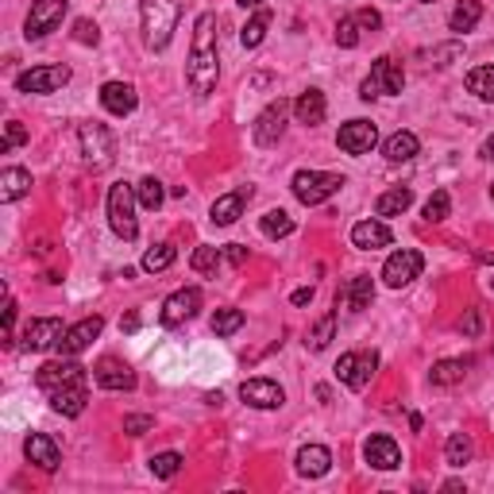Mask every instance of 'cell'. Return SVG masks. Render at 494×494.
<instances>
[{
  "mask_svg": "<svg viewBox=\"0 0 494 494\" xmlns=\"http://www.w3.org/2000/svg\"><path fill=\"white\" fill-rule=\"evenodd\" d=\"M20 144H28V128H23L20 120H8V132H4V139H0V155H8V151L20 147Z\"/></svg>",
  "mask_w": 494,
  "mask_h": 494,
  "instance_id": "cell-45",
  "label": "cell"
},
{
  "mask_svg": "<svg viewBox=\"0 0 494 494\" xmlns=\"http://www.w3.org/2000/svg\"><path fill=\"white\" fill-rule=\"evenodd\" d=\"M243 328V313L240 309H217L213 317V333L217 336H232V333H240Z\"/></svg>",
  "mask_w": 494,
  "mask_h": 494,
  "instance_id": "cell-42",
  "label": "cell"
},
{
  "mask_svg": "<svg viewBox=\"0 0 494 494\" xmlns=\"http://www.w3.org/2000/svg\"><path fill=\"white\" fill-rule=\"evenodd\" d=\"M101 104L112 116H132L136 104H139L136 86H128V81H104V86H101Z\"/></svg>",
  "mask_w": 494,
  "mask_h": 494,
  "instance_id": "cell-20",
  "label": "cell"
},
{
  "mask_svg": "<svg viewBox=\"0 0 494 494\" xmlns=\"http://www.w3.org/2000/svg\"><path fill=\"white\" fill-rule=\"evenodd\" d=\"M197 309H202V290H197V286H185V290L170 293V298L162 301L159 321L167 325V328H178V325H185V321H193Z\"/></svg>",
  "mask_w": 494,
  "mask_h": 494,
  "instance_id": "cell-10",
  "label": "cell"
},
{
  "mask_svg": "<svg viewBox=\"0 0 494 494\" xmlns=\"http://www.w3.org/2000/svg\"><path fill=\"white\" fill-rule=\"evenodd\" d=\"M293 109L290 101H270L263 112H259V120H255V144L259 147H275L278 139H282V132H286V112Z\"/></svg>",
  "mask_w": 494,
  "mask_h": 494,
  "instance_id": "cell-11",
  "label": "cell"
},
{
  "mask_svg": "<svg viewBox=\"0 0 494 494\" xmlns=\"http://www.w3.org/2000/svg\"><path fill=\"white\" fill-rule=\"evenodd\" d=\"M81 155H86V162L93 170H104V167H112V159H116V139L112 132L104 124H81Z\"/></svg>",
  "mask_w": 494,
  "mask_h": 494,
  "instance_id": "cell-6",
  "label": "cell"
},
{
  "mask_svg": "<svg viewBox=\"0 0 494 494\" xmlns=\"http://www.w3.org/2000/svg\"><path fill=\"white\" fill-rule=\"evenodd\" d=\"M460 328H464L467 336H479V328H483V317H479V309H472V313H467V321H464Z\"/></svg>",
  "mask_w": 494,
  "mask_h": 494,
  "instance_id": "cell-50",
  "label": "cell"
},
{
  "mask_svg": "<svg viewBox=\"0 0 494 494\" xmlns=\"http://www.w3.org/2000/svg\"><path fill=\"white\" fill-rule=\"evenodd\" d=\"M93 379H97L101 391H132L136 371L128 367V363H120V359H101L97 367H93Z\"/></svg>",
  "mask_w": 494,
  "mask_h": 494,
  "instance_id": "cell-19",
  "label": "cell"
},
{
  "mask_svg": "<svg viewBox=\"0 0 494 494\" xmlns=\"http://www.w3.org/2000/svg\"><path fill=\"white\" fill-rule=\"evenodd\" d=\"M409 205H414V190H409V185H394V190H386L379 197L375 213H379V217H402Z\"/></svg>",
  "mask_w": 494,
  "mask_h": 494,
  "instance_id": "cell-29",
  "label": "cell"
},
{
  "mask_svg": "<svg viewBox=\"0 0 494 494\" xmlns=\"http://www.w3.org/2000/svg\"><path fill=\"white\" fill-rule=\"evenodd\" d=\"M28 190H31V174L23 167H8L0 174V202H20Z\"/></svg>",
  "mask_w": 494,
  "mask_h": 494,
  "instance_id": "cell-28",
  "label": "cell"
},
{
  "mask_svg": "<svg viewBox=\"0 0 494 494\" xmlns=\"http://www.w3.org/2000/svg\"><path fill=\"white\" fill-rule=\"evenodd\" d=\"M23 452H28V460L35 467H43V472H54V467L62 464V452H58V444L46 437V432H31V437L23 440Z\"/></svg>",
  "mask_w": 494,
  "mask_h": 494,
  "instance_id": "cell-22",
  "label": "cell"
},
{
  "mask_svg": "<svg viewBox=\"0 0 494 494\" xmlns=\"http://www.w3.org/2000/svg\"><path fill=\"white\" fill-rule=\"evenodd\" d=\"M62 340V321L58 317H39L23 328V348L28 351H46V348H58Z\"/></svg>",
  "mask_w": 494,
  "mask_h": 494,
  "instance_id": "cell-17",
  "label": "cell"
},
{
  "mask_svg": "<svg viewBox=\"0 0 494 494\" xmlns=\"http://www.w3.org/2000/svg\"><path fill=\"white\" fill-rule=\"evenodd\" d=\"M101 328H104L101 317H86V321H78L74 328H66V333H62V340H58V351H62V356H81V351H86L93 340L101 336Z\"/></svg>",
  "mask_w": 494,
  "mask_h": 494,
  "instance_id": "cell-16",
  "label": "cell"
},
{
  "mask_svg": "<svg viewBox=\"0 0 494 494\" xmlns=\"http://www.w3.org/2000/svg\"><path fill=\"white\" fill-rule=\"evenodd\" d=\"M336 43L340 46H356L359 43V20L356 16H344L336 23Z\"/></svg>",
  "mask_w": 494,
  "mask_h": 494,
  "instance_id": "cell-44",
  "label": "cell"
},
{
  "mask_svg": "<svg viewBox=\"0 0 494 494\" xmlns=\"http://www.w3.org/2000/svg\"><path fill=\"white\" fill-rule=\"evenodd\" d=\"M35 383L43 386L46 394L58 391V386H70V383H86V367L74 359V356H66V359H51V363H43L39 375H35Z\"/></svg>",
  "mask_w": 494,
  "mask_h": 494,
  "instance_id": "cell-12",
  "label": "cell"
},
{
  "mask_svg": "<svg viewBox=\"0 0 494 494\" xmlns=\"http://www.w3.org/2000/svg\"><path fill=\"white\" fill-rule=\"evenodd\" d=\"M449 213H452V197L444 193V190H437V193H432L429 202H425V220H429V225H440V220L449 217Z\"/></svg>",
  "mask_w": 494,
  "mask_h": 494,
  "instance_id": "cell-43",
  "label": "cell"
},
{
  "mask_svg": "<svg viewBox=\"0 0 494 494\" xmlns=\"http://www.w3.org/2000/svg\"><path fill=\"white\" fill-rule=\"evenodd\" d=\"M240 398H243L247 406H255V409H278L282 402H286L282 386L270 383V379H247V383L240 386Z\"/></svg>",
  "mask_w": 494,
  "mask_h": 494,
  "instance_id": "cell-18",
  "label": "cell"
},
{
  "mask_svg": "<svg viewBox=\"0 0 494 494\" xmlns=\"http://www.w3.org/2000/svg\"><path fill=\"white\" fill-rule=\"evenodd\" d=\"M155 425L147 414H132V417H124V432H132V437H144V432Z\"/></svg>",
  "mask_w": 494,
  "mask_h": 494,
  "instance_id": "cell-47",
  "label": "cell"
},
{
  "mask_svg": "<svg viewBox=\"0 0 494 494\" xmlns=\"http://www.w3.org/2000/svg\"><path fill=\"white\" fill-rule=\"evenodd\" d=\"M220 62H217V16L202 12L193 23V46H190V66H185V81L197 97H209L217 89Z\"/></svg>",
  "mask_w": 494,
  "mask_h": 494,
  "instance_id": "cell-1",
  "label": "cell"
},
{
  "mask_svg": "<svg viewBox=\"0 0 494 494\" xmlns=\"http://www.w3.org/2000/svg\"><path fill=\"white\" fill-rule=\"evenodd\" d=\"M240 8H263V0H236Z\"/></svg>",
  "mask_w": 494,
  "mask_h": 494,
  "instance_id": "cell-55",
  "label": "cell"
},
{
  "mask_svg": "<svg viewBox=\"0 0 494 494\" xmlns=\"http://www.w3.org/2000/svg\"><path fill=\"white\" fill-rule=\"evenodd\" d=\"M62 20H66V0H35L28 12V23H23V35H28V39H43V35H51Z\"/></svg>",
  "mask_w": 494,
  "mask_h": 494,
  "instance_id": "cell-9",
  "label": "cell"
},
{
  "mask_svg": "<svg viewBox=\"0 0 494 494\" xmlns=\"http://www.w3.org/2000/svg\"><path fill=\"white\" fill-rule=\"evenodd\" d=\"M483 159H490V162H494V136H490L487 144H483Z\"/></svg>",
  "mask_w": 494,
  "mask_h": 494,
  "instance_id": "cell-54",
  "label": "cell"
},
{
  "mask_svg": "<svg viewBox=\"0 0 494 494\" xmlns=\"http://www.w3.org/2000/svg\"><path fill=\"white\" fill-rule=\"evenodd\" d=\"M139 16H144V43L151 51H167L170 35L178 28V4L174 0H144Z\"/></svg>",
  "mask_w": 494,
  "mask_h": 494,
  "instance_id": "cell-2",
  "label": "cell"
},
{
  "mask_svg": "<svg viewBox=\"0 0 494 494\" xmlns=\"http://www.w3.org/2000/svg\"><path fill=\"white\" fill-rule=\"evenodd\" d=\"M220 259H225V251H220V247H197L193 259H190V267L197 270V275H217Z\"/></svg>",
  "mask_w": 494,
  "mask_h": 494,
  "instance_id": "cell-40",
  "label": "cell"
},
{
  "mask_svg": "<svg viewBox=\"0 0 494 494\" xmlns=\"http://www.w3.org/2000/svg\"><path fill=\"white\" fill-rule=\"evenodd\" d=\"M490 290H494V278H490Z\"/></svg>",
  "mask_w": 494,
  "mask_h": 494,
  "instance_id": "cell-58",
  "label": "cell"
},
{
  "mask_svg": "<svg viewBox=\"0 0 494 494\" xmlns=\"http://www.w3.org/2000/svg\"><path fill=\"white\" fill-rule=\"evenodd\" d=\"M391 228L383 225V220H359L356 228H351V243L359 247V251H375V247H391Z\"/></svg>",
  "mask_w": 494,
  "mask_h": 494,
  "instance_id": "cell-25",
  "label": "cell"
},
{
  "mask_svg": "<svg viewBox=\"0 0 494 494\" xmlns=\"http://www.w3.org/2000/svg\"><path fill=\"white\" fill-rule=\"evenodd\" d=\"M383 151H386V159H391V162H409L421 151V144H417L414 132H394L391 139H386Z\"/></svg>",
  "mask_w": 494,
  "mask_h": 494,
  "instance_id": "cell-31",
  "label": "cell"
},
{
  "mask_svg": "<svg viewBox=\"0 0 494 494\" xmlns=\"http://www.w3.org/2000/svg\"><path fill=\"white\" fill-rule=\"evenodd\" d=\"M371 298H375V282H371V275H356V278H348L344 290H340L336 305H348L351 313H363V309L371 305Z\"/></svg>",
  "mask_w": 494,
  "mask_h": 494,
  "instance_id": "cell-24",
  "label": "cell"
},
{
  "mask_svg": "<svg viewBox=\"0 0 494 494\" xmlns=\"http://www.w3.org/2000/svg\"><path fill=\"white\" fill-rule=\"evenodd\" d=\"M490 202H494V185H490Z\"/></svg>",
  "mask_w": 494,
  "mask_h": 494,
  "instance_id": "cell-56",
  "label": "cell"
},
{
  "mask_svg": "<svg viewBox=\"0 0 494 494\" xmlns=\"http://www.w3.org/2000/svg\"><path fill=\"white\" fill-rule=\"evenodd\" d=\"M333 333H336V313H325L321 321H317V328L309 333V340H305V348H313V351H325L328 344H333Z\"/></svg>",
  "mask_w": 494,
  "mask_h": 494,
  "instance_id": "cell-38",
  "label": "cell"
},
{
  "mask_svg": "<svg viewBox=\"0 0 494 494\" xmlns=\"http://www.w3.org/2000/svg\"><path fill=\"white\" fill-rule=\"evenodd\" d=\"M174 259H178V251H174V243H155L151 251L144 255V270H151V275H159V270L174 267Z\"/></svg>",
  "mask_w": 494,
  "mask_h": 494,
  "instance_id": "cell-37",
  "label": "cell"
},
{
  "mask_svg": "<svg viewBox=\"0 0 494 494\" xmlns=\"http://www.w3.org/2000/svg\"><path fill=\"white\" fill-rule=\"evenodd\" d=\"M120 328H124V333H136V328H139V313H128Z\"/></svg>",
  "mask_w": 494,
  "mask_h": 494,
  "instance_id": "cell-53",
  "label": "cell"
},
{
  "mask_svg": "<svg viewBox=\"0 0 494 494\" xmlns=\"http://www.w3.org/2000/svg\"><path fill=\"white\" fill-rule=\"evenodd\" d=\"M136 185L128 182H116L109 190V225L120 240H136L139 236V225H136Z\"/></svg>",
  "mask_w": 494,
  "mask_h": 494,
  "instance_id": "cell-3",
  "label": "cell"
},
{
  "mask_svg": "<svg viewBox=\"0 0 494 494\" xmlns=\"http://www.w3.org/2000/svg\"><path fill=\"white\" fill-rule=\"evenodd\" d=\"M402 86H406L402 66H398L394 58L383 54V58H375L367 81L359 86V97H363V101H375V97H386V93H402Z\"/></svg>",
  "mask_w": 494,
  "mask_h": 494,
  "instance_id": "cell-5",
  "label": "cell"
},
{
  "mask_svg": "<svg viewBox=\"0 0 494 494\" xmlns=\"http://www.w3.org/2000/svg\"><path fill=\"white\" fill-rule=\"evenodd\" d=\"M479 20H483V4H479V0H460V4H456V12L449 16V28L456 35H464V31H472Z\"/></svg>",
  "mask_w": 494,
  "mask_h": 494,
  "instance_id": "cell-30",
  "label": "cell"
},
{
  "mask_svg": "<svg viewBox=\"0 0 494 494\" xmlns=\"http://www.w3.org/2000/svg\"><path fill=\"white\" fill-rule=\"evenodd\" d=\"M136 197H139V205L155 213V209H159L162 202H167V190H162V182H159V178H144V182L136 185Z\"/></svg>",
  "mask_w": 494,
  "mask_h": 494,
  "instance_id": "cell-39",
  "label": "cell"
},
{
  "mask_svg": "<svg viewBox=\"0 0 494 494\" xmlns=\"http://www.w3.org/2000/svg\"><path fill=\"white\" fill-rule=\"evenodd\" d=\"M325 93L321 89H305L298 101H293V116H298V124L305 128H313V124H321L325 120Z\"/></svg>",
  "mask_w": 494,
  "mask_h": 494,
  "instance_id": "cell-27",
  "label": "cell"
},
{
  "mask_svg": "<svg viewBox=\"0 0 494 494\" xmlns=\"http://www.w3.org/2000/svg\"><path fill=\"white\" fill-rule=\"evenodd\" d=\"M328 467H333V452H328L325 444H305L298 452V475L321 479V475H328Z\"/></svg>",
  "mask_w": 494,
  "mask_h": 494,
  "instance_id": "cell-26",
  "label": "cell"
},
{
  "mask_svg": "<svg viewBox=\"0 0 494 494\" xmlns=\"http://www.w3.org/2000/svg\"><path fill=\"white\" fill-rule=\"evenodd\" d=\"M293 305H309L313 301V286H301V290H293V298H290Z\"/></svg>",
  "mask_w": 494,
  "mask_h": 494,
  "instance_id": "cell-52",
  "label": "cell"
},
{
  "mask_svg": "<svg viewBox=\"0 0 494 494\" xmlns=\"http://www.w3.org/2000/svg\"><path fill=\"white\" fill-rule=\"evenodd\" d=\"M467 89H472L479 101L494 104V62L490 66H475L472 74H467Z\"/></svg>",
  "mask_w": 494,
  "mask_h": 494,
  "instance_id": "cell-32",
  "label": "cell"
},
{
  "mask_svg": "<svg viewBox=\"0 0 494 494\" xmlns=\"http://www.w3.org/2000/svg\"><path fill=\"white\" fill-rule=\"evenodd\" d=\"M259 228H263V236L282 240V236L293 232V217L286 213V209H270V213H263V220H259Z\"/></svg>",
  "mask_w": 494,
  "mask_h": 494,
  "instance_id": "cell-33",
  "label": "cell"
},
{
  "mask_svg": "<svg viewBox=\"0 0 494 494\" xmlns=\"http://www.w3.org/2000/svg\"><path fill=\"white\" fill-rule=\"evenodd\" d=\"M472 437H467V432H452L449 437V444H444V460H449L452 467H464L467 460H472Z\"/></svg>",
  "mask_w": 494,
  "mask_h": 494,
  "instance_id": "cell-36",
  "label": "cell"
},
{
  "mask_svg": "<svg viewBox=\"0 0 494 494\" xmlns=\"http://www.w3.org/2000/svg\"><path fill=\"white\" fill-rule=\"evenodd\" d=\"M178 467H182V456L178 452L151 456V475H155V479H174V475H178Z\"/></svg>",
  "mask_w": 494,
  "mask_h": 494,
  "instance_id": "cell-41",
  "label": "cell"
},
{
  "mask_svg": "<svg viewBox=\"0 0 494 494\" xmlns=\"http://www.w3.org/2000/svg\"><path fill=\"white\" fill-rule=\"evenodd\" d=\"M70 81V66H35V70H23L16 78V89L20 93H54Z\"/></svg>",
  "mask_w": 494,
  "mask_h": 494,
  "instance_id": "cell-13",
  "label": "cell"
},
{
  "mask_svg": "<svg viewBox=\"0 0 494 494\" xmlns=\"http://www.w3.org/2000/svg\"><path fill=\"white\" fill-rule=\"evenodd\" d=\"M12 325H16V298H8V309H4V340H12Z\"/></svg>",
  "mask_w": 494,
  "mask_h": 494,
  "instance_id": "cell-51",
  "label": "cell"
},
{
  "mask_svg": "<svg viewBox=\"0 0 494 494\" xmlns=\"http://www.w3.org/2000/svg\"><path fill=\"white\" fill-rule=\"evenodd\" d=\"M421 267H425V255L414 251V247H402V251H394L391 259H386L383 278H386V286H391V290H402L421 275Z\"/></svg>",
  "mask_w": 494,
  "mask_h": 494,
  "instance_id": "cell-8",
  "label": "cell"
},
{
  "mask_svg": "<svg viewBox=\"0 0 494 494\" xmlns=\"http://www.w3.org/2000/svg\"><path fill=\"white\" fill-rule=\"evenodd\" d=\"M251 202V190H236V193H225V197H217L213 209H209V217H213V225L220 228H228V225H236L240 213H243V205Z\"/></svg>",
  "mask_w": 494,
  "mask_h": 494,
  "instance_id": "cell-23",
  "label": "cell"
},
{
  "mask_svg": "<svg viewBox=\"0 0 494 494\" xmlns=\"http://www.w3.org/2000/svg\"><path fill=\"white\" fill-rule=\"evenodd\" d=\"M421 4H432V0H421Z\"/></svg>",
  "mask_w": 494,
  "mask_h": 494,
  "instance_id": "cell-57",
  "label": "cell"
},
{
  "mask_svg": "<svg viewBox=\"0 0 494 494\" xmlns=\"http://www.w3.org/2000/svg\"><path fill=\"white\" fill-rule=\"evenodd\" d=\"M74 39L86 43V46H97V43H101L97 23H93V20H78V23H74Z\"/></svg>",
  "mask_w": 494,
  "mask_h": 494,
  "instance_id": "cell-46",
  "label": "cell"
},
{
  "mask_svg": "<svg viewBox=\"0 0 494 494\" xmlns=\"http://www.w3.org/2000/svg\"><path fill=\"white\" fill-rule=\"evenodd\" d=\"M267 28H270V12H267V8H259L255 16L243 23V31H240V43H243V46H259V43L267 39Z\"/></svg>",
  "mask_w": 494,
  "mask_h": 494,
  "instance_id": "cell-35",
  "label": "cell"
},
{
  "mask_svg": "<svg viewBox=\"0 0 494 494\" xmlns=\"http://www.w3.org/2000/svg\"><path fill=\"white\" fill-rule=\"evenodd\" d=\"M336 144H340V151H348V155H367V151L379 144V132H375L371 120H351L340 128Z\"/></svg>",
  "mask_w": 494,
  "mask_h": 494,
  "instance_id": "cell-15",
  "label": "cell"
},
{
  "mask_svg": "<svg viewBox=\"0 0 494 494\" xmlns=\"http://www.w3.org/2000/svg\"><path fill=\"white\" fill-rule=\"evenodd\" d=\"M340 185H344V178H340V174H328V170H298L293 174V197L309 209L328 202L333 193H340Z\"/></svg>",
  "mask_w": 494,
  "mask_h": 494,
  "instance_id": "cell-4",
  "label": "cell"
},
{
  "mask_svg": "<svg viewBox=\"0 0 494 494\" xmlns=\"http://www.w3.org/2000/svg\"><path fill=\"white\" fill-rule=\"evenodd\" d=\"M225 255H228V263H232V267H243V263H247V247H243V243H228V251H225Z\"/></svg>",
  "mask_w": 494,
  "mask_h": 494,
  "instance_id": "cell-49",
  "label": "cell"
},
{
  "mask_svg": "<svg viewBox=\"0 0 494 494\" xmlns=\"http://www.w3.org/2000/svg\"><path fill=\"white\" fill-rule=\"evenodd\" d=\"M86 402H89L86 383H70V386L51 391V409H54V414H62V417H81V414H86Z\"/></svg>",
  "mask_w": 494,
  "mask_h": 494,
  "instance_id": "cell-21",
  "label": "cell"
},
{
  "mask_svg": "<svg viewBox=\"0 0 494 494\" xmlns=\"http://www.w3.org/2000/svg\"><path fill=\"white\" fill-rule=\"evenodd\" d=\"M375 367H379L375 351H348V356H340V363H336V379L351 386V391H363V386L371 383Z\"/></svg>",
  "mask_w": 494,
  "mask_h": 494,
  "instance_id": "cell-7",
  "label": "cell"
},
{
  "mask_svg": "<svg viewBox=\"0 0 494 494\" xmlns=\"http://www.w3.org/2000/svg\"><path fill=\"white\" fill-rule=\"evenodd\" d=\"M356 20H359V28H371V31H379L383 28V16L375 8H359L356 12Z\"/></svg>",
  "mask_w": 494,
  "mask_h": 494,
  "instance_id": "cell-48",
  "label": "cell"
},
{
  "mask_svg": "<svg viewBox=\"0 0 494 494\" xmlns=\"http://www.w3.org/2000/svg\"><path fill=\"white\" fill-rule=\"evenodd\" d=\"M363 460H367L375 472H394V467H402V449H398L394 437H386V432H375L363 444Z\"/></svg>",
  "mask_w": 494,
  "mask_h": 494,
  "instance_id": "cell-14",
  "label": "cell"
},
{
  "mask_svg": "<svg viewBox=\"0 0 494 494\" xmlns=\"http://www.w3.org/2000/svg\"><path fill=\"white\" fill-rule=\"evenodd\" d=\"M467 367H472V359H440L437 367H432L429 379L437 383V386H452V383H460V379H464Z\"/></svg>",
  "mask_w": 494,
  "mask_h": 494,
  "instance_id": "cell-34",
  "label": "cell"
}]
</instances>
